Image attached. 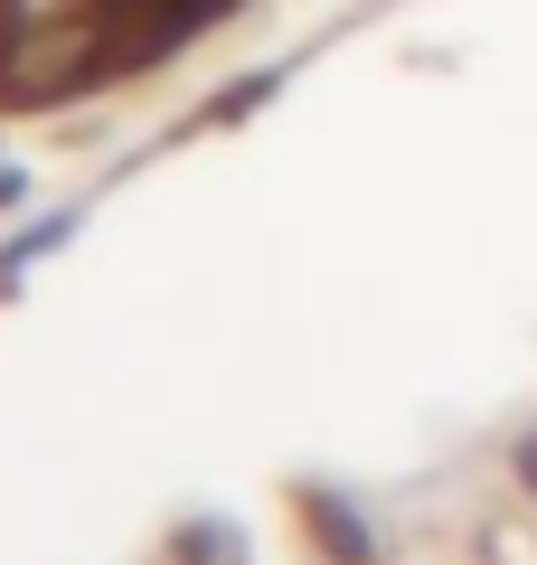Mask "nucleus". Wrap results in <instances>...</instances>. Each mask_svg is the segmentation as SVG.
Segmentation results:
<instances>
[{"label":"nucleus","instance_id":"obj_1","mask_svg":"<svg viewBox=\"0 0 537 565\" xmlns=\"http://www.w3.org/2000/svg\"><path fill=\"white\" fill-rule=\"evenodd\" d=\"M518 471H528V481H537V444H528V452H518Z\"/></svg>","mask_w":537,"mask_h":565}]
</instances>
